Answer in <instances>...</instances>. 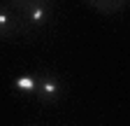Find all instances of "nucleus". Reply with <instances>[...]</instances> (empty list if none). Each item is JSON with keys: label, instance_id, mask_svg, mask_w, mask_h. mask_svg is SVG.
<instances>
[{"label": "nucleus", "instance_id": "nucleus-1", "mask_svg": "<svg viewBox=\"0 0 130 126\" xmlns=\"http://www.w3.org/2000/svg\"><path fill=\"white\" fill-rule=\"evenodd\" d=\"M16 17L21 19V23L26 26V30L28 28H40V26H44L46 21H49V17H51V9H49V5L46 3H42V0H35V3H30L28 7H23Z\"/></svg>", "mask_w": 130, "mask_h": 126}, {"label": "nucleus", "instance_id": "nucleus-2", "mask_svg": "<svg viewBox=\"0 0 130 126\" xmlns=\"http://www.w3.org/2000/svg\"><path fill=\"white\" fill-rule=\"evenodd\" d=\"M60 82L56 80V77H42V80H37V89H35V96L42 100V103H56L60 98Z\"/></svg>", "mask_w": 130, "mask_h": 126}, {"label": "nucleus", "instance_id": "nucleus-3", "mask_svg": "<svg viewBox=\"0 0 130 126\" xmlns=\"http://www.w3.org/2000/svg\"><path fill=\"white\" fill-rule=\"evenodd\" d=\"M28 33L26 26L21 23V19L16 17V14L5 7V5H0V37H7V35H14V33Z\"/></svg>", "mask_w": 130, "mask_h": 126}, {"label": "nucleus", "instance_id": "nucleus-4", "mask_svg": "<svg viewBox=\"0 0 130 126\" xmlns=\"http://www.w3.org/2000/svg\"><path fill=\"white\" fill-rule=\"evenodd\" d=\"M86 3L91 7H95L98 12H102V14H119L128 0H86Z\"/></svg>", "mask_w": 130, "mask_h": 126}, {"label": "nucleus", "instance_id": "nucleus-5", "mask_svg": "<svg viewBox=\"0 0 130 126\" xmlns=\"http://www.w3.org/2000/svg\"><path fill=\"white\" fill-rule=\"evenodd\" d=\"M14 89L19 93H32L35 96V89H37V80L32 75H19L14 80Z\"/></svg>", "mask_w": 130, "mask_h": 126}, {"label": "nucleus", "instance_id": "nucleus-6", "mask_svg": "<svg viewBox=\"0 0 130 126\" xmlns=\"http://www.w3.org/2000/svg\"><path fill=\"white\" fill-rule=\"evenodd\" d=\"M42 3H49V0H42Z\"/></svg>", "mask_w": 130, "mask_h": 126}]
</instances>
